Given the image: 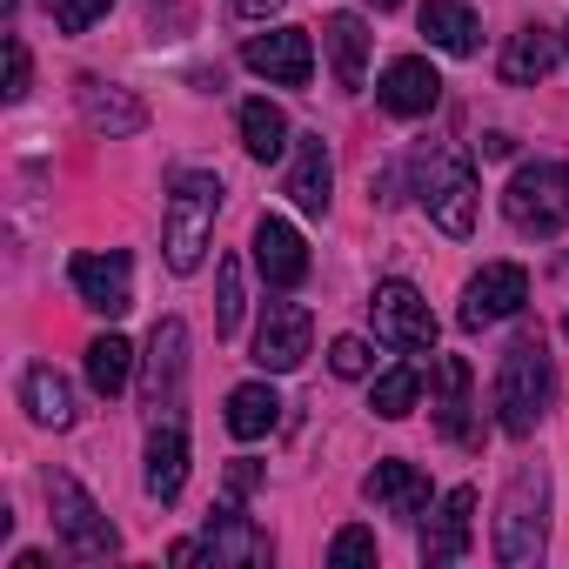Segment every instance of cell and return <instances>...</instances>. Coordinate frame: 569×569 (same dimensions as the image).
<instances>
[{
  "label": "cell",
  "instance_id": "277c9868",
  "mask_svg": "<svg viewBox=\"0 0 569 569\" xmlns=\"http://www.w3.org/2000/svg\"><path fill=\"white\" fill-rule=\"evenodd\" d=\"M542 542H549V476L522 469L502 496V516H496V562L522 569V562L542 556Z\"/></svg>",
  "mask_w": 569,
  "mask_h": 569
},
{
  "label": "cell",
  "instance_id": "ac0fdd59",
  "mask_svg": "<svg viewBox=\"0 0 569 569\" xmlns=\"http://www.w3.org/2000/svg\"><path fill=\"white\" fill-rule=\"evenodd\" d=\"M362 496H369L376 509H389V516H402V522H416V516H429V476H422L416 462H402V456H389V462H376V469L362 476Z\"/></svg>",
  "mask_w": 569,
  "mask_h": 569
},
{
  "label": "cell",
  "instance_id": "4dcf8cb0",
  "mask_svg": "<svg viewBox=\"0 0 569 569\" xmlns=\"http://www.w3.org/2000/svg\"><path fill=\"white\" fill-rule=\"evenodd\" d=\"M329 369H336L342 382H362V376L376 369V356H369L362 336H336V342H329Z\"/></svg>",
  "mask_w": 569,
  "mask_h": 569
},
{
  "label": "cell",
  "instance_id": "f546056e",
  "mask_svg": "<svg viewBox=\"0 0 569 569\" xmlns=\"http://www.w3.org/2000/svg\"><path fill=\"white\" fill-rule=\"evenodd\" d=\"M214 281H221V302H214V336H234V329H241V309H248V296H241V261H234V254H221Z\"/></svg>",
  "mask_w": 569,
  "mask_h": 569
},
{
  "label": "cell",
  "instance_id": "3957f363",
  "mask_svg": "<svg viewBox=\"0 0 569 569\" xmlns=\"http://www.w3.org/2000/svg\"><path fill=\"white\" fill-rule=\"evenodd\" d=\"M214 214H221V174H174V194H168V228H161V248H168V268L174 274H194L208 241H214Z\"/></svg>",
  "mask_w": 569,
  "mask_h": 569
},
{
  "label": "cell",
  "instance_id": "83f0119b",
  "mask_svg": "<svg viewBox=\"0 0 569 569\" xmlns=\"http://www.w3.org/2000/svg\"><path fill=\"white\" fill-rule=\"evenodd\" d=\"M128 376H134V349L121 342V336H94L88 342V382H94V396H121L128 389Z\"/></svg>",
  "mask_w": 569,
  "mask_h": 569
},
{
  "label": "cell",
  "instance_id": "2e32d148",
  "mask_svg": "<svg viewBox=\"0 0 569 569\" xmlns=\"http://www.w3.org/2000/svg\"><path fill=\"white\" fill-rule=\"evenodd\" d=\"M382 108L396 114V121H416V114H429L436 101H442V74L422 61V54H396L389 68H382Z\"/></svg>",
  "mask_w": 569,
  "mask_h": 569
},
{
  "label": "cell",
  "instance_id": "52a82bcc",
  "mask_svg": "<svg viewBox=\"0 0 569 569\" xmlns=\"http://www.w3.org/2000/svg\"><path fill=\"white\" fill-rule=\"evenodd\" d=\"M268 562L274 556V542H268V529H254L248 516H241V502H221L214 516H208V529H201V542L188 536V542H174L168 549V562Z\"/></svg>",
  "mask_w": 569,
  "mask_h": 569
},
{
  "label": "cell",
  "instance_id": "e575fe53",
  "mask_svg": "<svg viewBox=\"0 0 569 569\" xmlns=\"http://www.w3.org/2000/svg\"><path fill=\"white\" fill-rule=\"evenodd\" d=\"M254 482H261V469H254L248 456H241V462H228V502H241V496H248Z\"/></svg>",
  "mask_w": 569,
  "mask_h": 569
},
{
  "label": "cell",
  "instance_id": "d6986e66",
  "mask_svg": "<svg viewBox=\"0 0 569 569\" xmlns=\"http://www.w3.org/2000/svg\"><path fill=\"white\" fill-rule=\"evenodd\" d=\"M254 261H261V274H268V289H302V274H309V241H302L289 221L261 214V221H254Z\"/></svg>",
  "mask_w": 569,
  "mask_h": 569
},
{
  "label": "cell",
  "instance_id": "e0dca14e",
  "mask_svg": "<svg viewBox=\"0 0 569 569\" xmlns=\"http://www.w3.org/2000/svg\"><path fill=\"white\" fill-rule=\"evenodd\" d=\"M74 101H81V121L94 128V134H108V141H128V134H141L148 128V108L128 94V88H114V81H81L74 88Z\"/></svg>",
  "mask_w": 569,
  "mask_h": 569
},
{
  "label": "cell",
  "instance_id": "8992f818",
  "mask_svg": "<svg viewBox=\"0 0 569 569\" xmlns=\"http://www.w3.org/2000/svg\"><path fill=\"white\" fill-rule=\"evenodd\" d=\"M48 509H54V529H61V542H68L74 562H108V556L121 549V536H114V522L101 516V502H94L68 469L48 476Z\"/></svg>",
  "mask_w": 569,
  "mask_h": 569
},
{
  "label": "cell",
  "instance_id": "44dd1931",
  "mask_svg": "<svg viewBox=\"0 0 569 569\" xmlns=\"http://www.w3.org/2000/svg\"><path fill=\"white\" fill-rule=\"evenodd\" d=\"M322 48H329V61H336V81L356 94V88H362V74H369V48H376L369 21H362V14H329Z\"/></svg>",
  "mask_w": 569,
  "mask_h": 569
},
{
  "label": "cell",
  "instance_id": "d6a6232c",
  "mask_svg": "<svg viewBox=\"0 0 569 569\" xmlns=\"http://www.w3.org/2000/svg\"><path fill=\"white\" fill-rule=\"evenodd\" d=\"M356 562H376V529H342L329 542V569H356Z\"/></svg>",
  "mask_w": 569,
  "mask_h": 569
},
{
  "label": "cell",
  "instance_id": "8fae6325",
  "mask_svg": "<svg viewBox=\"0 0 569 569\" xmlns=\"http://www.w3.org/2000/svg\"><path fill=\"white\" fill-rule=\"evenodd\" d=\"M241 61H248L261 81H274V88H309V74H316V41H309V28H274V34H254V41L241 48Z\"/></svg>",
  "mask_w": 569,
  "mask_h": 569
},
{
  "label": "cell",
  "instance_id": "1f68e13d",
  "mask_svg": "<svg viewBox=\"0 0 569 569\" xmlns=\"http://www.w3.org/2000/svg\"><path fill=\"white\" fill-rule=\"evenodd\" d=\"M108 8H114V0H48V14H54L61 34H88Z\"/></svg>",
  "mask_w": 569,
  "mask_h": 569
},
{
  "label": "cell",
  "instance_id": "d590c367",
  "mask_svg": "<svg viewBox=\"0 0 569 569\" xmlns=\"http://www.w3.org/2000/svg\"><path fill=\"white\" fill-rule=\"evenodd\" d=\"M228 8H234V14H241V21H268V14H274V8H281V0H228Z\"/></svg>",
  "mask_w": 569,
  "mask_h": 569
},
{
  "label": "cell",
  "instance_id": "7402d4cb",
  "mask_svg": "<svg viewBox=\"0 0 569 569\" xmlns=\"http://www.w3.org/2000/svg\"><path fill=\"white\" fill-rule=\"evenodd\" d=\"M181 482H188V436H181V422L168 416V422H154V436H148V496H154V502H174Z\"/></svg>",
  "mask_w": 569,
  "mask_h": 569
},
{
  "label": "cell",
  "instance_id": "f1b7e54d",
  "mask_svg": "<svg viewBox=\"0 0 569 569\" xmlns=\"http://www.w3.org/2000/svg\"><path fill=\"white\" fill-rule=\"evenodd\" d=\"M416 402H422V376H416V369H389V376H376V389H369V409H376L382 422L416 416Z\"/></svg>",
  "mask_w": 569,
  "mask_h": 569
},
{
  "label": "cell",
  "instance_id": "4316f807",
  "mask_svg": "<svg viewBox=\"0 0 569 569\" xmlns=\"http://www.w3.org/2000/svg\"><path fill=\"white\" fill-rule=\"evenodd\" d=\"M274 422H281V402H274V389H268V382H241V389L228 396V436L254 442V436H268Z\"/></svg>",
  "mask_w": 569,
  "mask_h": 569
},
{
  "label": "cell",
  "instance_id": "9c48e42d",
  "mask_svg": "<svg viewBox=\"0 0 569 569\" xmlns=\"http://www.w3.org/2000/svg\"><path fill=\"white\" fill-rule=\"evenodd\" d=\"M309 342H316V322H309L302 302H268V316L254 329V362L268 376H289V369L309 362Z\"/></svg>",
  "mask_w": 569,
  "mask_h": 569
},
{
  "label": "cell",
  "instance_id": "5b68a950",
  "mask_svg": "<svg viewBox=\"0 0 569 569\" xmlns=\"http://www.w3.org/2000/svg\"><path fill=\"white\" fill-rule=\"evenodd\" d=\"M502 214L522 234H562L569 228V168L562 161H522L502 188Z\"/></svg>",
  "mask_w": 569,
  "mask_h": 569
},
{
  "label": "cell",
  "instance_id": "30bf717a",
  "mask_svg": "<svg viewBox=\"0 0 569 569\" xmlns=\"http://www.w3.org/2000/svg\"><path fill=\"white\" fill-rule=\"evenodd\" d=\"M68 281H74V296H81L88 309H101V316H128V309H134V261H128L121 248H108V254H74V261H68Z\"/></svg>",
  "mask_w": 569,
  "mask_h": 569
},
{
  "label": "cell",
  "instance_id": "836d02e7",
  "mask_svg": "<svg viewBox=\"0 0 569 569\" xmlns=\"http://www.w3.org/2000/svg\"><path fill=\"white\" fill-rule=\"evenodd\" d=\"M28 48H21V34H8V88H0V94H8V101H21L28 94Z\"/></svg>",
  "mask_w": 569,
  "mask_h": 569
},
{
  "label": "cell",
  "instance_id": "cb8c5ba5",
  "mask_svg": "<svg viewBox=\"0 0 569 569\" xmlns=\"http://www.w3.org/2000/svg\"><path fill=\"white\" fill-rule=\"evenodd\" d=\"M422 34H429V48H442V54H476L482 48V21L462 8V0H422Z\"/></svg>",
  "mask_w": 569,
  "mask_h": 569
},
{
  "label": "cell",
  "instance_id": "484cf974",
  "mask_svg": "<svg viewBox=\"0 0 569 569\" xmlns=\"http://www.w3.org/2000/svg\"><path fill=\"white\" fill-rule=\"evenodd\" d=\"M241 148L254 161H281L289 154V114L274 101H241Z\"/></svg>",
  "mask_w": 569,
  "mask_h": 569
},
{
  "label": "cell",
  "instance_id": "ba28073f",
  "mask_svg": "<svg viewBox=\"0 0 569 569\" xmlns=\"http://www.w3.org/2000/svg\"><path fill=\"white\" fill-rule=\"evenodd\" d=\"M369 316H376V336L389 349H402V356H429L436 349V316H429V302L409 289V281H382Z\"/></svg>",
  "mask_w": 569,
  "mask_h": 569
},
{
  "label": "cell",
  "instance_id": "8d00e7d4",
  "mask_svg": "<svg viewBox=\"0 0 569 569\" xmlns=\"http://www.w3.org/2000/svg\"><path fill=\"white\" fill-rule=\"evenodd\" d=\"M482 154L502 161V154H516V141H509V134H482Z\"/></svg>",
  "mask_w": 569,
  "mask_h": 569
},
{
  "label": "cell",
  "instance_id": "603a6c76",
  "mask_svg": "<svg viewBox=\"0 0 569 569\" xmlns=\"http://www.w3.org/2000/svg\"><path fill=\"white\" fill-rule=\"evenodd\" d=\"M556 61H562V34L522 28V34H509V48H502V81H509V88H536Z\"/></svg>",
  "mask_w": 569,
  "mask_h": 569
},
{
  "label": "cell",
  "instance_id": "7a4b0ae2",
  "mask_svg": "<svg viewBox=\"0 0 569 569\" xmlns=\"http://www.w3.org/2000/svg\"><path fill=\"white\" fill-rule=\"evenodd\" d=\"M416 201H422V214L442 228V234H469L476 228V168H469V154H456V148H442V141H429V148H416Z\"/></svg>",
  "mask_w": 569,
  "mask_h": 569
},
{
  "label": "cell",
  "instance_id": "4fadbf2b",
  "mask_svg": "<svg viewBox=\"0 0 569 569\" xmlns=\"http://www.w3.org/2000/svg\"><path fill=\"white\" fill-rule=\"evenodd\" d=\"M469 536H476V489H449L429 522H422V569H442V562H462L469 556Z\"/></svg>",
  "mask_w": 569,
  "mask_h": 569
},
{
  "label": "cell",
  "instance_id": "d4e9b609",
  "mask_svg": "<svg viewBox=\"0 0 569 569\" xmlns=\"http://www.w3.org/2000/svg\"><path fill=\"white\" fill-rule=\"evenodd\" d=\"M21 402H28V416H34L41 429H68V422H74V389H68V376L48 369V362H34V369L21 376Z\"/></svg>",
  "mask_w": 569,
  "mask_h": 569
},
{
  "label": "cell",
  "instance_id": "9a60e30c",
  "mask_svg": "<svg viewBox=\"0 0 569 569\" xmlns=\"http://www.w3.org/2000/svg\"><path fill=\"white\" fill-rule=\"evenodd\" d=\"M429 409H436L442 442H456V449H476L482 442L476 402H469V362L462 356H436V396H429Z\"/></svg>",
  "mask_w": 569,
  "mask_h": 569
},
{
  "label": "cell",
  "instance_id": "74e56055",
  "mask_svg": "<svg viewBox=\"0 0 569 569\" xmlns=\"http://www.w3.org/2000/svg\"><path fill=\"white\" fill-rule=\"evenodd\" d=\"M369 8H376V14H389V8H402V0H369Z\"/></svg>",
  "mask_w": 569,
  "mask_h": 569
},
{
  "label": "cell",
  "instance_id": "7c38bea8",
  "mask_svg": "<svg viewBox=\"0 0 569 569\" xmlns=\"http://www.w3.org/2000/svg\"><path fill=\"white\" fill-rule=\"evenodd\" d=\"M522 302H529V274L516 261H489L469 289H462V329L509 322V316H522Z\"/></svg>",
  "mask_w": 569,
  "mask_h": 569
},
{
  "label": "cell",
  "instance_id": "5bb4252c",
  "mask_svg": "<svg viewBox=\"0 0 569 569\" xmlns=\"http://www.w3.org/2000/svg\"><path fill=\"white\" fill-rule=\"evenodd\" d=\"M181 376H188V329L168 316V322H154V336H148V409L154 416H174L181 409Z\"/></svg>",
  "mask_w": 569,
  "mask_h": 569
},
{
  "label": "cell",
  "instance_id": "ffe728a7",
  "mask_svg": "<svg viewBox=\"0 0 569 569\" xmlns=\"http://www.w3.org/2000/svg\"><path fill=\"white\" fill-rule=\"evenodd\" d=\"M329 194H336L329 141H322V134H302V141H296V161H289V201H296L302 214H329Z\"/></svg>",
  "mask_w": 569,
  "mask_h": 569
},
{
  "label": "cell",
  "instance_id": "6da1fadb",
  "mask_svg": "<svg viewBox=\"0 0 569 569\" xmlns=\"http://www.w3.org/2000/svg\"><path fill=\"white\" fill-rule=\"evenodd\" d=\"M549 402H556V362L542 356L536 336H522L496 362V422H502V436H536Z\"/></svg>",
  "mask_w": 569,
  "mask_h": 569
},
{
  "label": "cell",
  "instance_id": "f35d334b",
  "mask_svg": "<svg viewBox=\"0 0 569 569\" xmlns=\"http://www.w3.org/2000/svg\"><path fill=\"white\" fill-rule=\"evenodd\" d=\"M562 54H569V28H562Z\"/></svg>",
  "mask_w": 569,
  "mask_h": 569
},
{
  "label": "cell",
  "instance_id": "ab89813d",
  "mask_svg": "<svg viewBox=\"0 0 569 569\" xmlns=\"http://www.w3.org/2000/svg\"><path fill=\"white\" fill-rule=\"evenodd\" d=\"M562 336H569V316H562Z\"/></svg>",
  "mask_w": 569,
  "mask_h": 569
}]
</instances>
